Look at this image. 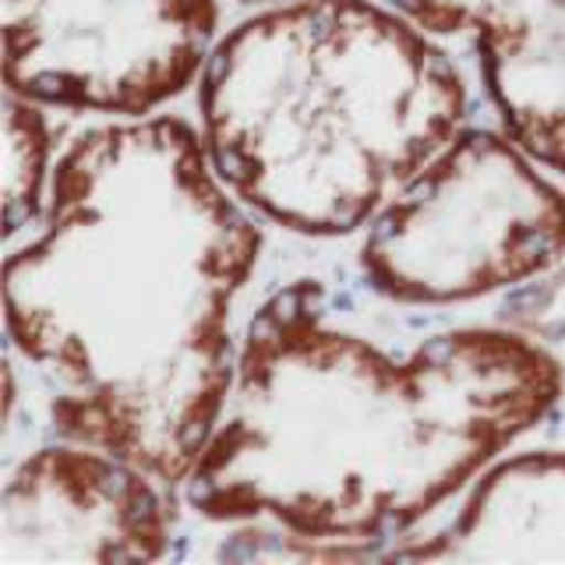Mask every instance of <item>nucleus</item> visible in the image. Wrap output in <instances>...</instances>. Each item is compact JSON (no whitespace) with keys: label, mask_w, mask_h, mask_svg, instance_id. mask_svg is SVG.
I'll return each mask as SVG.
<instances>
[{"label":"nucleus","mask_w":565,"mask_h":565,"mask_svg":"<svg viewBox=\"0 0 565 565\" xmlns=\"http://www.w3.org/2000/svg\"><path fill=\"white\" fill-rule=\"evenodd\" d=\"M262 234L181 117L106 124L61 152L43 230L4 269L8 340L57 438L184 484L234 385L230 318Z\"/></svg>","instance_id":"f257e3e1"},{"label":"nucleus","mask_w":565,"mask_h":565,"mask_svg":"<svg viewBox=\"0 0 565 565\" xmlns=\"http://www.w3.org/2000/svg\"><path fill=\"white\" fill-rule=\"evenodd\" d=\"M562 396V364L502 329L393 350L350 329L318 279L247 322L209 446L184 481L216 523H273L335 544L411 530Z\"/></svg>","instance_id":"f03ea898"},{"label":"nucleus","mask_w":565,"mask_h":565,"mask_svg":"<svg viewBox=\"0 0 565 565\" xmlns=\"http://www.w3.org/2000/svg\"><path fill=\"white\" fill-rule=\"evenodd\" d=\"M212 167L297 234L335 237L459 135L467 85L431 35L375 0H290L241 22L199 88Z\"/></svg>","instance_id":"7ed1b4c3"},{"label":"nucleus","mask_w":565,"mask_h":565,"mask_svg":"<svg viewBox=\"0 0 565 565\" xmlns=\"http://www.w3.org/2000/svg\"><path fill=\"white\" fill-rule=\"evenodd\" d=\"M562 255L565 191L509 135L467 128L375 212L361 269L399 305H459Z\"/></svg>","instance_id":"20e7f679"},{"label":"nucleus","mask_w":565,"mask_h":565,"mask_svg":"<svg viewBox=\"0 0 565 565\" xmlns=\"http://www.w3.org/2000/svg\"><path fill=\"white\" fill-rule=\"evenodd\" d=\"M4 82L40 106L141 117L216 50V0H0Z\"/></svg>","instance_id":"39448f33"},{"label":"nucleus","mask_w":565,"mask_h":565,"mask_svg":"<svg viewBox=\"0 0 565 565\" xmlns=\"http://www.w3.org/2000/svg\"><path fill=\"white\" fill-rule=\"evenodd\" d=\"M159 481L106 449L61 438L18 463L0 494V562H156L170 552Z\"/></svg>","instance_id":"423d86ee"},{"label":"nucleus","mask_w":565,"mask_h":565,"mask_svg":"<svg viewBox=\"0 0 565 565\" xmlns=\"http://www.w3.org/2000/svg\"><path fill=\"white\" fill-rule=\"evenodd\" d=\"M385 558L565 562V452H523L491 467L446 530Z\"/></svg>","instance_id":"0eeeda50"},{"label":"nucleus","mask_w":565,"mask_h":565,"mask_svg":"<svg viewBox=\"0 0 565 565\" xmlns=\"http://www.w3.org/2000/svg\"><path fill=\"white\" fill-rule=\"evenodd\" d=\"M477 57L505 135L565 173V0H502L477 29Z\"/></svg>","instance_id":"6e6552de"},{"label":"nucleus","mask_w":565,"mask_h":565,"mask_svg":"<svg viewBox=\"0 0 565 565\" xmlns=\"http://www.w3.org/2000/svg\"><path fill=\"white\" fill-rule=\"evenodd\" d=\"M53 138L40 103L18 93L4 99V237L14 241L25 226L40 223L50 202Z\"/></svg>","instance_id":"1a4fd4ad"},{"label":"nucleus","mask_w":565,"mask_h":565,"mask_svg":"<svg viewBox=\"0 0 565 565\" xmlns=\"http://www.w3.org/2000/svg\"><path fill=\"white\" fill-rule=\"evenodd\" d=\"M499 4L502 0H393V8L428 35L477 32Z\"/></svg>","instance_id":"9d476101"}]
</instances>
